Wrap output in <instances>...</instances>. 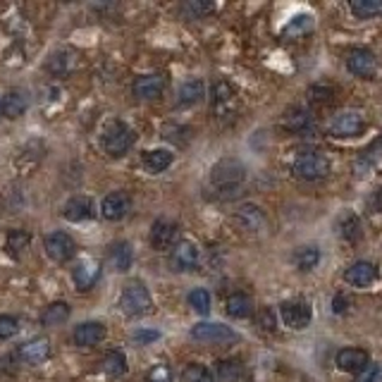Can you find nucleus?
<instances>
[{"label":"nucleus","mask_w":382,"mask_h":382,"mask_svg":"<svg viewBox=\"0 0 382 382\" xmlns=\"http://www.w3.org/2000/svg\"><path fill=\"white\" fill-rule=\"evenodd\" d=\"M342 234L347 236V239H351V241L361 239V222H359V217L349 215L347 220H344V225H342Z\"/></svg>","instance_id":"41"},{"label":"nucleus","mask_w":382,"mask_h":382,"mask_svg":"<svg viewBox=\"0 0 382 382\" xmlns=\"http://www.w3.org/2000/svg\"><path fill=\"white\" fill-rule=\"evenodd\" d=\"M292 172H294V177H299L304 182L325 179L327 174H330V160H327V155L320 153V151H304V153H299L294 158Z\"/></svg>","instance_id":"2"},{"label":"nucleus","mask_w":382,"mask_h":382,"mask_svg":"<svg viewBox=\"0 0 382 382\" xmlns=\"http://www.w3.org/2000/svg\"><path fill=\"white\" fill-rule=\"evenodd\" d=\"M191 339L201 344H222V347H227V344H234L239 335L229 325L222 323H198L191 327Z\"/></svg>","instance_id":"6"},{"label":"nucleus","mask_w":382,"mask_h":382,"mask_svg":"<svg viewBox=\"0 0 382 382\" xmlns=\"http://www.w3.org/2000/svg\"><path fill=\"white\" fill-rule=\"evenodd\" d=\"M129 208H132V201H129V196H127L125 191H113V193H108L106 198H103V203H101V213L106 220H122V217L129 213Z\"/></svg>","instance_id":"13"},{"label":"nucleus","mask_w":382,"mask_h":382,"mask_svg":"<svg viewBox=\"0 0 382 382\" xmlns=\"http://www.w3.org/2000/svg\"><path fill=\"white\" fill-rule=\"evenodd\" d=\"M155 339H160V332H158V330H139V332H134V342H139V344H151V342H155Z\"/></svg>","instance_id":"44"},{"label":"nucleus","mask_w":382,"mask_h":382,"mask_svg":"<svg viewBox=\"0 0 382 382\" xmlns=\"http://www.w3.org/2000/svg\"><path fill=\"white\" fill-rule=\"evenodd\" d=\"M280 315H282V323L292 327V330H306V327L311 325L313 311L306 299H287L280 304Z\"/></svg>","instance_id":"7"},{"label":"nucleus","mask_w":382,"mask_h":382,"mask_svg":"<svg viewBox=\"0 0 382 382\" xmlns=\"http://www.w3.org/2000/svg\"><path fill=\"white\" fill-rule=\"evenodd\" d=\"M347 70L361 79H378L380 77V60L368 48H354L347 56Z\"/></svg>","instance_id":"5"},{"label":"nucleus","mask_w":382,"mask_h":382,"mask_svg":"<svg viewBox=\"0 0 382 382\" xmlns=\"http://www.w3.org/2000/svg\"><path fill=\"white\" fill-rule=\"evenodd\" d=\"M44 246H46V253L56 260V263H68L77 253L75 239H72L68 232H51L44 239Z\"/></svg>","instance_id":"9"},{"label":"nucleus","mask_w":382,"mask_h":382,"mask_svg":"<svg viewBox=\"0 0 382 382\" xmlns=\"http://www.w3.org/2000/svg\"><path fill=\"white\" fill-rule=\"evenodd\" d=\"M101 144L108 155L120 158L134 146V132H132L125 122H110L106 127V132H103Z\"/></svg>","instance_id":"4"},{"label":"nucleus","mask_w":382,"mask_h":382,"mask_svg":"<svg viewBox=\"0 0 382 382\" xmlns=\"http://www.w3.org/2000/svg\"><path fill=\"white\" fill-rule=\"evenodd\" d=\"M29 241H32V236L24 232V229H12V232L8 234V246H10L12 253L24 251V248L29 246Z\"/></svg>","instance_id":"37"},{"label":"nucleus","mask_w":382,"mask_h":382,"mask_svg":"<svg viewBox=\"0 0 382 382\" xmlns=\"http://www.w3.org/2000/svg\"><path fill=\"white\" fill-rule=\"evenodd\" d=\"M0 115H3V96H0Z\"/></svg>","instance_id":"47"},{"label":"nucleus","mask_w":382,"mask_h":382,"mask_svg":"<svg viewBox=\"0 0 382 382\" xmlns=\"http://www.w3.org/2000/svg\"><path fill=\"white\" fill-rule=\"evenodd\" d=\"M24 110H27V98H24L22 91H10V94H5V98H3L5 117L17 120V117H22Z\"/></svg>","instance_id":"31"},{"label":"nucleus","mask_w":382,"mask_h":382,"mask_svg":"<svg viewBox=\"0 0 382 382\" xmlns=\"http://www.w3.org/2000/svg\"><path fill=\"white\" fill-rule=\"evenodd\" d=\"M227 313L232 315V318H248V315L253 313L251 296L244 294V292H234L227 299Z\"/></svg>","instance_id":"29"},{"label":"nucleus","mask_w":382,"mask_h":382,"mask_svg":"<svg viewBox=\"0 0 382 382\" xmlns=\"http://www.w3.org/2000/svg\"><path fill=\"white\" fill-rule=\"evenodd\" d=\"M189 306L196 313L208 315L210 313V294L205 292V289H193V292L189 294Z\"/></svg>","instance_id":"36"},{"label":"nucleus","mask_w":382,"mask_h":382,"mask_svg":"<svg viewBox=\"0 0 382 382\" xmlns=\"http://www.w3.org/2000/svg\"><path fill=\"white\" fill-rule=\"evenodd\" d=\"M258 325L263 327V330H268V332L275 330L277 320H275V313H272V308H260V313H258Z\"/></svg>","instance_id":"42"},{"label":"nucleus","mask_w":382,"mask_h":382,"mask_svg":"<svg viewBox=\"0 0 382 382\" xmlns=\"http://www.w3.org/2000/svg\"><path fill=\"white\" fill-rule=\"evenodd\" d=\"M368 363H371V359H368V351L356 349V347H347L337 354V366L342 368V371L354 373V375L361 373Z\"/></svg>","instance_id":"17"},{"label":"nucleus","mask_w":382,"mask_h":382,"mask_svg":"<svg viewBox=\"0 0 382 382\" xmlns=\"http://www.w3.org/2000/svg\"><path fill=\"white\" fill-rule=\"evenodd\" d=\"M378 277V268L368 260H356L351 263L347 270H344V280H347L351 287H371Z\"/></svg>","instance_id":"14"},{"label":"nucleus","mask_w":382,"mask_h":382,"mask_svg":"<svg viewBox=\"0 0 382 382\" xmlns=\"http://www.w3.org/2000/svg\"><path fill=\"white\" fill-rule=\"evenodd\" d=\"M101 371L108 375V378H120V375L127 373V356L122 351H108L101 361Z\"/></svg>","instance_id":"27"},{"label":"nucleus","mask_w":382,"mask_h":382,"mask_svg":"<svg viewBox=\"0 0 382 382\" xmlns=\"http://www.w3.org/2000/svg\"><path fill=\"white\" fill-rule=\"evenodd\" d=\"M205 96V87L201 79H189V82H184L179 87V106H193V103H198Z\"/></svg>","instance_id":"28"},{"label":"nucleus","mask_w":382,"mask_h":382,"mask_svg":"<svg viewBox=\"0 0 382 382\" xmlns=\"http://www.w3.org/2000/svg\"><path fill=\"white\" fill-rule=\"evenodd\" d=\"M284 127L289 132H294V134H304V132L313 127V120L304 108H289L287 115H284Z\"/></svg>","instance_id":"23"},{"label":"nucleus","mask_w":382,"mask_h":382,"mask_svg":"<svg viewBox=\"0 0 382 382\" xmlns=\"http://www.w3.org/2000/svg\"><path fill=\"white\" fill-rule=\"evenodd\" d=\"M72 308L70 304H65V301H56V304H51L44 311V315H41V323H44L46 327H56V325H63L65 320L70 318Z\"/></svg>","instance_id":"30"},{"label":"nucleus","mask_w":382,"mask_h":382,"mask_svg":"<svg viewBox=\"0 0 382 382\" xmlns=\"http://www.w3.org/2000/svg\"><path fill=\"white\" fill-rule=\"evenodd\" d=\"M179 382H213V380H210L208 368L201 366V363H191V366H186L182 371Z\"/></svg>","instance_id":"34"},{"label":"nucleus","mask_w":382,"mask_h":382,"mask_svg":"<svg viewBox=\"0 0 382 382\" xmlns=\"http://www.w3.org/2000/svg\"><path fill=\"white\" fill-rule=\"evenodd\" d=\"M320 256H323V253H320L318 246H299L292 253V263H294V268L308 272L320 263Z\"/></svg>","instance_id":"24"},{"label":"nucleus","mask_w":382,"mask_h":382,"mask_svg":"<svg viewBox=\"0 0 382 382\" xmlns=\"http://www.w3.org/2000/svg\"><path fill=\"white\" fill-rule=\"evenodd\" d=\"M148 382H170L172 380V375H170V368L167 366H155V368H151V373H148Z\"/></svg>","instance_id":"43"},{"label":"nucleus","mask_w":382,"mask_h":382,"mask_svg":"<svg viewBox=\"0 0 382 382\" xmlns=\"http://www.w3.org/2000/svg\"><path fill=\"white\" fill-rule=\"evenodd\" d=\"M332 311L335 313L347 311V299H344V296H335V299H332Z\"/></svg>","instance_id":"46"},{"label":"nucleus","mask_w":382,"mask_h":382,"mask_svg":"<svg viewBox=\"0 0 382 382\" xmlns=\"http://www.w3.org/2000/svg\"><path fill=\"white\" fill-rule=\"evenodd\" d=\"M117 306L122 313L132 315V318H139V315L151 313V308H153V299H151L148 289L144 287L141 282H132L122 289Z\"/></svg>","instance_id":"3"},{"label":"nucleus","mask_w":382,"mask_h":382,"mask_svg":"<svg viewBox=\"0 0 382 382\" xmlns=\"http://www.w3.org/2000/svg\"><path fill=\"white\" fill-rule=\"evenodd\" d=\"M234 225L244 232H251V234H260L265 227H268V217H265L263 208L253 203H244L239 210L234 213Z\"/></svg>","instance_id":"10"},{"label":"nucleus","mask_w":382,"mask_h":382,"mask_svg":"<svg viewBox=\"0 0 382 382\" xmlns=\"http://www.w3.org/2000/svg\"><path fill=\"white\" fill-rule=\"evenodd\" d=\"M244 378H246V366L239 359H225L217 363L215 368L217 382H244Z\"/></svg>","instance_id":"21"},{"label":"nucleus","mask_w":382,"mask_h":382,"mask_svg":"<svg viewBox=\"0 0 382 382\" xmlns=\"http://www.w3.org/2000/svg\"><path fill=\"white\" fill-rule=\"evenodd\" d=\"M75 344H79V347H96V344L103 342V337H106V325L103 323H82L75 330Z\"/></svg>","instance_id":"19"},{"label":"nucleus","mask_w":382,"mask_h":382,"mask_svg":"<svg viewBox=\"0 0 382 382\" xmlns=\"http://www.w3.org/2000/svg\"><path fill=\"white\" fill-rule=\"evenodd\" d=\"M198 265V248L191 241H177L170 251V268L174 272H189Z\"/></svg>","instance_id":"11"},{"label":"nucleus","mask_w":382,"mask_h":382,"mask_svg":"<svg viewBox=\"0 0 382 382\" xmlns=\"http://www.w3.org/2000/svg\"><path fill=\"white\" fill-rule=\"evenodd\" d=\"M232 98H234L232 84L225 82V79H220V82H215V84H213V103H215V108L225 106V103H229Z\"/></svg>","instance_id":"35"},{"label":"nucleus","mask_w":382,"mask_h":382,"mask_svg":"<svg viewBox=\"0 0 382 382\" xmlns=\"http://www.w3.org/2000/svg\"><path fill=\"white\" fill-rule=\"evenodd\" d=\"M246 182V167L236 158H222L210 170V184L217 191H234Z\"/></svg>","instance_id":"1"},{"label":"nucleus","mask_w":382,"mask_h":382,"mask_svg":"<svg viewBox=\"0 0 382 382\" xmlns=\"http://www.w3.org/2000/svg\"><path fill=\"white\" fill-rule=\"evenodd\" d=\"M332 96H335V89L325 87V84H318V87L308 89V98H311L313 103H330Z\"/></svg>","instance_id":"40"},{"label":"nucleus","mask_w":382,"mask_h":382,"mask_svg":"<svg viewBox=\"0 0 382 382\" xmlns=\"http://www.w3.org/2000/svg\"><path fill=\"white\" fill-rule=\"evenodd\" d=\"M48 356H51V342L44 337H36L20 349V359L24 363H29V366H39V363H44Z\"/></svg>","instance_id":"18"},{"label":"nucleus","mask_w":382,"mask_h":382,"mask_svg":"<svg viewBox=\"0 0 382 382\" xmlns=\"http://www.w3.org/2000/svg\"><path fill=\"white\" fill-rule=\"evenodd\" d=\"M20 332V323L12 315H0V339H12Z\"/></svg>","instance_id":"39"},{"label":"nucleus","mask_w":382,"mask_h":382,"mask_svg":"<svg viewBox=\"0 0 382 382\" xmlns=\"http://www.w3.org/2000/svg\"><path fill=\"white\" fill-rule=\"evenodd\" d=\"M351 12L359 20H371V17L382 15V0H354L351 3Z\"/></svg>","instance_id":"32"},{"label":"nucleus","mask_w":382,"mask_h":382,"mask_svg":"<svg viewBox=\"0 0 382 382\" xmlns=\"http://www.w3.org/2000/svg\"><path fill=\"white\" fill-rule=\"evenodd\" d=\"M172 165V153L165 148H153V151H146L144 153V167L148 170V172H165V170Z\"/></svg>","instance_id":"25"},{"label":"nucleus","mask_w":382,"mask_h":382,"mask_svg":"<svg viewBox=\"0 0 382 382\" xmlns=\"http://www.w3.org/2000/svg\"><path fill=\"white\" fill-rule=\"evenodd\" d=\"M311 29H313L311 15H296L294 20L287 24V29H284V36H287V39H296V36L311 32Z\"/></svg>","instance_id":"33"},{"label":"nucleus","mask_w":382,"mask_h":382,"mask_svg":"<svg viewBox=\"0 0 382 382\" xmlns=\"http://www.w3.org/2000/svg\"><path fill=\"white\" fill-rule=\"evenodd\" d=\"M108 260L117 272H127L134 263V251H132L129 241H117V244L110 246V253H108Z\"/></svg>","instance_id":"22"},{"label":"nucleus","mask_w":382,"mask_h":382,"mask_svg":"<svg viewBox=\"0 0 382 382\" xmlns=\"http://www.w3.org/2000/svg\"><path fill=\"white\" fill-rule=\"evenodd\" d=\"M354 382H382V366L380 363H368L361 373L354 375Z\"/></svg>","instance_id":"38"},{"label":"nucleus","mask_w":382,"mask_h":382,"mask_svg":"<svg viewBox=\"0 0 382 382\" xmlns=\"http://www.w3.org/2000/svg\"><path fill=\"white\" fill-rule=\"evenodd\" d=\"M186 10H191L196 17L205 15V12H213V3H189L186 5Z\"/></svg>","instance_id":"45"},{"label":"nucleus","mask_w":382,"mask_h":382,"mask_svg":"<svg viewBox=\"0 0 382 382\" xmlns=\"http://www.w3.org/2000/svg\"><path fill=\"white\" fill-rule=\"evenodd\" d=\"M63 215L68 217L70 222H82L89 220L94 215V203H91L89 196H72L63 208Z\"/></svg>","instance_id":"20"},{"label":"nucleus","mask_w":382,"mask_h":382,"mask_svg":"<svg viewBox=\"0 0 382 382\" xmlns=\"http://www.w3.org/2000/svg\"><path fill=\"white\" fill-rule=\"evenodd\" d=\"M46 68H48V72H53L56 77H68L70 72L77 68V58H75V53H70V51L56 53V56H51Z\"/></svg>","instance_id":"26"},{"label":"nucleus","mask_w":382,"mask_h":382,"mask_svg":"<svg viewBox=\"0 0 382 382\" xmlns=\"http://www.w3.org/2000/svg\"><path fill=\"white\" fill-rule=\"evenodd\" d=\"M177 236H179V229L174 222L155 220L153 227H151V246H153L155 251H167V248L177 246Z\"/></svg>","instance_id":"12"},{"label":"nucleus","mask_w":382,"mask_h":382,"mask_svg":"<svg viewBox=\"0 0 382 382\" xmlns=\"http://www.w3.org/2000/svg\"><path fill=\"white\" fill-rule=\"evenodd\" d=\"M72 277H75V284H77L79 292H89V289L94 287L96 282H98L101 265L96 263V260L84 258V260H79L77 268L72 270Z\"/></svg>","instance_id":"15"},{"label":"nucleus","mask_w":382,"mask_h":382,"mask_svg":"<svg viewBox=\"0 0 382 382\" xmlns=\"http://www.w3.org/2000/svg\"><path fill=\"white\" fill-rule=\"evenodd\" d=\"M134 96L141 101H155L165 91V77L160 75H144L134 82Z\"/></svg>","instance_id":"16"},{"label":"nucleus","mask_w":382,"mask_h":382,"mask_svg":"<svg viewBox=\"0 0 382 382\" xmlns=\"http://www.w3.org/2000/svg\"><path fill=\"white\" fill-rule=\"evenodd\" d=\"M363 129H366V120H363V115L356 110L337 113L335 117L330 120V125H327V134L339 136V139L359 136Z\"/></svg>","instance_id":"8"}]
</instances>
